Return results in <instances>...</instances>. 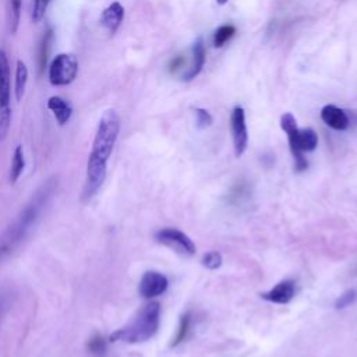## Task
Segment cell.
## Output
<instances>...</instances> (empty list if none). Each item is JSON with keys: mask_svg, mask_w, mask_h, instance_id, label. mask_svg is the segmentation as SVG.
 I'll return each instance as SVG.
<instances>
[{"mask_svg": "<svg viewBox=\"0 0 357 357\" xmlns=\"http://www.w3.org/2000/svg\"><path fill=\"white\" fill-rule=\"evenodd\" d=\"M56 180L50 178L43 183L32 198L25 204V206L20 211L17 218L7 226V229L0 236V262L8 258L26 238L31 230L35 227L43 209L50 202L54 190H56Z\"/></svg>", "mask_w": 357, "mask_h": 357, "instance_id": "obj_1", "label": "cell"}, {"mask_svg": "<svg viewBox=\"0 0 357 357\" xmlns=\"http://www.w3.org/2000/svg\"><path fill=\"white\" fill-rule=\"evenodd\" d=\"M160 324V304L151 301L144 305L126 326L116 329L110 335V342H123L128 344L144 343L149 340Z\"/></svg>", "mask_w": 357, "mask_h": 357, "instance_id": "obj_2", "label": "cell"}, {"mask_svg": "<svg viewBox=\"0 0 357 357\" xmlns=\"http://www.w3.org/2000/svg\"><path fill=\"white\" fill-rule=\"evenodd\" d=\"M119 132H120V117L116 113V110L109 109L103 113V116L99 120V124L93 137V142H92L91 155L107 162L116 145Z\"/></svg>", "mask_w": 357, "mask_h": 357, "instance_id": "obj_3", "label": "cell"}, {"mask_svg": "<svg viewBox=\"0 0 357 357\" xmlns=\"http://www.w3.org/2000/svg\"><path fill=\"white\" fill-rule=\"evenodd\" d=\"M78 59L73 53H59L49 66L47 78L53 86L70 85L78 74Z\"/></svg>", "mask_w": 357, "mask_h": 357, "instance_id": "obj_4", "label": "cell"}, {"mask_svg": "<svg viewBox=\"0 0 357 357\" xmlns=\"http://www.w3.org/2000/svg\"><path fill=\"white\" fill-rule=\"evenodd\" d=\"M106 173H107V162L89 153V158L86 162L85 181L82 188V201H89L96 195V192L100 190V187L105 183Z\"/></svg>", "mask_w": 357, "mask_h": 357, "instance_id": "obj_5", "label": "cell"}, {"mask_svg": "<svg viewBox=\"0 0 357 357\" xmlns=\"http://www.w3.org/2000/svg\"><path fill=\"white\" fill-rule=\"evenodd\" d=\"M155 240L162 244L166 245L167 248L176 251L180 255L184 257H192L197 251V247L194 244V241L181 230L176 229V227H163L159 231H156L155 234Z\"/></svg>", "mask_w": 357, "mask_h": 357, "instance_id": "obj_6", "label": "cell"}, {"mask_svg": "<svg viewBox=\"0 0 357 357\" xmlns=\"http://www.w3.org/2000/svg\"><path fill=\"white\" fill-rule=\"evenodd\" d=\"M280 127H282V130L287 135L290 152H291V156L294 159V169H296V172L301 173V172L307 170L308 162H307V159L304 156V152H301L300 148H298V127H297V121H296L294 116L291 113L282 114V117H280Z\"/></svg>", "mask_w": 357, "mask_h": 357, "instance_id": "obj_7", "label": "cell"}, {"mask_svg": "<svg viewBox=\"0 0 357 357\" xmlns=\"http://www.w3.org/2000/svg\"><path fill=\"white\" fill-rule=\"evenodd\" d=\"M230 128H231V137H233L234 155L240 158L248 145V131L245 124V113L243 107L236 106L233 109L230 116Z\"/></svg>", "mask_w": 357, "mask_h": 357, "instance_id": "obj_8", "label": "cell"}, {"mask_svg": "<svg viewBox=\"0 0 357 357\" xmlns=\"http://www.w3.org/2000/svg\"><path fill=\"white\" fill-rule=\"evenodd\" d=\"M167 286L169 280L163 273L158 271H146L139 280L138 291L141 297L151 300L163 294L167 290Z\"/></svg>", "mask_w": 357, "mask_h": 357, "instance_id": "obj_9", "label": "cell"}, {"mask_svg": "<svg viewBox=\"0 0 357 357\" xmlns=\"http://www.w3.org/2000/svg\"><path fill=\"white\" fill-rule=\"evenodd\" d=\"M296 296V282L293 279H284L276 283L272 289L262 293L261 297L273 304H287Z\"/></svg>", "mask_w": 357, "mask_h": 357, "instance_id": "obj_10", "label": "cell"}, {"mask_svg": "<svg viewBox=\"0 0 357 357\" xmlns=\"http://www.w3.org/2000/svg\"><path fill=\"white\" fill-rule=\"evenodd\" d=\"M251 197H252L251 183L248 180H245V178H238L230 187V190H229V192L226 195V201L231 206L241 208V206L248 205V202L251 201Z\"/></svg>", "mask_w": 357, "mask_h": 357, "instance_id": "obj_11", "label": "cell"}, {"mask_svg": "<svg viewBox=\"0 0 357 357\" xmlns=\"http://www.w3.org/2000/svg\"><path fill=\"white\" fill-rule=\"evenodd\" d=\"M321 119L328 127L336 131H344L350 126V120L346 112L335 105H325L321 110Z\"/></svg>", "mask_w": 357, "mask_h": 357, "instance_id": "obj_12", "label": "cell"}, {"mask_svg": "<svg viewBox=\"0 0 357 357\" xmlns=\"http://www.w3.org/2000/svg\"><path fill=\"white\" fill-rule=\"evenodd\" d=\"M124 20V7L119 1L110 3L100 14V24L109 31V33H116Z\"/></svg>", "mask_w": 357, "mask_h": 357, "instance_id": "obj_13", "label": "cell"}, {"mask_svg": "<svg viewBox=\"0 0 357 357\" xmlns=\"http://www.w3.org/2000/svg\"><path fill=\"white\" fill-rule=\"evenodd\" d=\"M10 64L7 54L0 49V109L10 107Z\"/></svg>", "mask_w": 357, "mask_h": 357, "instance_id": "obj_14", "label": "cell"}, {"mask_svg": "<svg viewBox=\"0 0 357 357\" xmlns=\"http://www.w3.org/2000/svg\"><path fill=\"white\" fill-rule=\"evenodd\" d=\"M47 109L53 113L56 121L59 126H64L68 123L71 114H73V107L71 105L63 99L61 96H50L47 100Z\"/></svg>", "mask_w": 357, "mask_h": 357, "instance_id": "obj_15", "label": "cell"}, {"mask_svg": "<svg viewBox=\"0 0 357 357\" xmlns=\"http://www.w3.org/2000/svg\"><path fill=\"white\" fill-rule=\"evenodd\" d=\"M205 64V46L202 39H197L192 45V61L191 66L188 67V70L183 74V79L184 81H191L192 78H195L202 67Z\"/></svg>", "mask_w": 357, "mask_h": 357, "instance_id": "obj_16", "label": "cell"}, {"mask_svg": "<svg viewBox=\"0 0 357 357\" xmlns=\"http://www.w3.org/2000/svg\"><path fill=\"white\" fill-rule=\"evenodd\" d=\"M28 82V67L22 60L17 61L15 66V79H14V95L17 100H21Z\"/></svg>", "mask_w": 357, "mask_h": 357, "instance_id": "obj_17", "label": "cell"}, {"mask_svg": "<svg viewBox=\"0 0 357 357\" xmlns=\"http://www.w3.org/2000/svg\"><path fill=\"white\" fill-rule=\"evenodd\" d=\"M25 169V156H24V149L21 145H18L15 149H14V153H13V159H11V166H10V181L11 183H15L20 176L22 174Z\"/></svg>", "mask_w": 357, "mask_h": 357, "instance_id": "obj_18", "label": "cell"}, {"mask_svg": "<svg viewBox=\"0 0 357 357\" xmlns=\"http://www.w3.org/2000/svg\"><path fill=\"white\" fill-rule=\"evenodd\" d=\"M190 328H191V314L184 312L180 317L178 328H177V332H176V335L173 336V339L170 342V347H177L178 344H181L188 337Z\"/></svg>", "mask_w": 357, "mask_h": 357, "instance_id": "obj_19", "label": "cell"}, {"mask_svg": "<svg viewBox=\"0 0 357 357\" xmlns=\"http://www.w3.org/2000/svg\"><path fill=\"white\" fill-rule=\"evenodd\" d=\"M318 145V135L312 128L298 130V148L301 152H311Z\"/></svg>", "mask_w": 357, "mask_h": 357, "instance_id": "obj_20", "label": "cell"}, {"mask_svg": "<svg viewBox=\"0 0 357 357\" xmlns=\"http://www.w3.org/2000/svg\"><path fill=\"white\" fill-rule=\"evenodd\" d=\"M236 33V28L233 25H220L219 28L215 29L213 32V46L215 47H222L229 39L233 38V35Z\"/></svg>", "mask_w": 357, "mask_h": 357, "instance_id": "obj_21", "label": "cell"}, {"mask_svg": "<svg viewBox=\"0 0 357 357\" xmlns=\"http://www.w3.org/2000/svg\"><path fill=\"white\" fill-rule=\"evenodd\" d=\"M21 8H22V0H10L8 24H10L11 33H15L18 29L20 20H21Z\"/></svg>", "mask_w": 357, "mask_h": 357, "instance_id": "obj_22", "label": "cell"}, {"mask_svg": "<svg viewBox=\"0 0 357 357\" xmlns=\"http://www.w3.org/2000/svg\"><path fill=\"white\" fill-rule=\"evenodd\" d=\"M86 349L92 356H96V357L103 356L106 353V340H105V337L99 333L93 335L86 343Z\"/></svg>", "mask_w": 357, "mask_h": 357, "instance_id": "obj_23", "label": "cell"}, {"mask_svg": "<svg viewBox=\"0 0 357 357\" xmlns=\"http://www.w3.org/2000/svg\"><path fill=\"white\" fill-rule=\"evenodd\" d=\"M357 301V290L354 289H349L344 293H342L336 301H335V308L336 310H344L347 307H350L351 304H354Z\"/></svg>", "mask_w": 357, "mask_h": 357, "instance_id": "obj_24", "label": "cell"}, {"mask_svg": "<svg viewBox=\"0 0 357 357\" xmlns=\"http://www.w3.org/2000/svg\"><path fill=\"white\" fill-rule=\"evenodd\" d=\"M49 3H50V0H33L32 11H31L32 22L38 24V22H40L45 18V14H46V10L49 7Z\"/></svg>", "mask_w": 357, "mask_h": 357, "instance_id": "obj_25", "label": "cell"}, {"mask_svg": "<svg viewBox=\"0 0 357 357\" xmlns=\"http://www.w3.org/2000/svg\"><path fill=\"white\" fill-rule=\"evenodd\" d=\"M201 262H202V265H204L206 269L215 271V269L220 268L223 259H222L220 252H218V251H209V252L204 254Z\"/></svg>", "mask_w": 357, "mask_h": 357, "instance_id": "obj_26", "label": "cell"}, {"mask_svg": "<svg viewBox=\"0 0 357 357\" xmlns=\"http://www.w3.org/2000/svg\"><path fill=\"white\" fill-rule=\"evenodd\" d=\"M50 39H52V31L49 29L43 38H42V42H40V46H39V67H40V71L45 68L46 66V61H47V54H49V43H50Z\"/></svg>", "mask_w": 357, "mask_h": 357, "instance_id": "obj_27", "label": "cell"}, {"mask_svg": "<svg viewBox=\"0 0 357 357\" xmlns=\"http://www.w3.org/2000/svg\"><path fill=\"white\" fill-rule=\"evenodd\" d=\"M212 121L213 119L206 109H202V107L195 109V124L198 128H208L212 124Z\"/></svg>", "mask_w": 357, "mask_h": 357, "instance_id": "obj_28", "label": "cell"}, {"mask_svg": "<svg viewBox=\"0 0 357 357\" xmlns=\"http://www.w3.org/2000/svg\"><path fill=\"white\" fill-rule=\"evenodd\" d=\"M11 123V109H0V139H4Z\"/></svg>", "mask_w": 357, "mask_h": 357, "instance_id": "obj_29", "label": "cell"}, {"mask_svg": "<svg viewBox=\"0 0 357 357\" xmlns=\"http://www.w3.org/2000/svg\"><path fill=\"white\" fill-rule=\"evenodd\" d=\"M183 63V59L181 57H176V59H173L172 60V63H170V70H176V68H178V66Z\"/></svg>", "mask_w": 357, "mask_h": 357, "instance_id": "obj_30", "label": "cell"}, {"mask_svg": "<svg viewBox=\"0 0 357 357\" xmlns=\"http://www.w3.org/2000/svg\"><path fill=\"white\" fill-rule=\"evenodd\" d=\"M1 307H3V301H1V298H0V311H1Z\"/></svg>", "mask_w": 357, "mask_h": 357, "instance_id": "obj_31", "label": "cell"}]
</instances>
